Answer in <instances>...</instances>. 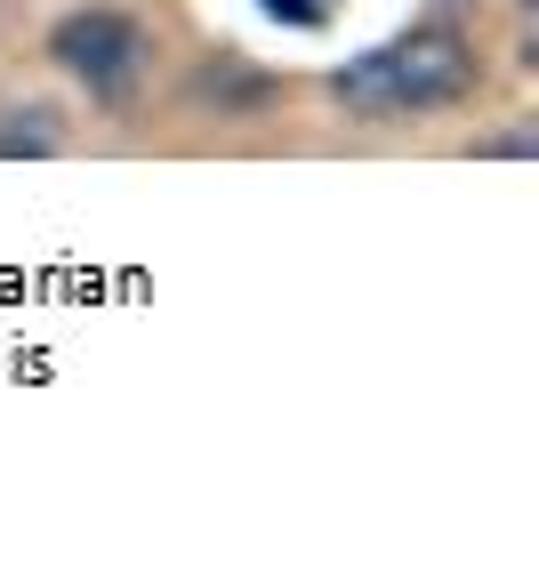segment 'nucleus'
<instances>
[{
    "instance_id": "obj_1",
    "label": "nucleus",
    "mask_w": 539,
    "mask_h": 563,
    "mask_svg": "<svg viewBox=\"0 0 539 563\" xmlns=\"http://www.w3.org/2000/svg\"><path fill=\"white\" fill-rule=\"evenodd\" d=\"M475 89V48L468 33L451 24H410L403 41L371 48L330 73V97L363 121H403V113H435V106H459Z\"/></svg>"
},
{
    "instance_id": "obj_2",
    "label": "nucleus",
    "mask_w": 539,
    "mask_h": 563,
    "mask_svg": "<svg viewBox=\"0 0 539 563\" xmlns=\"http://www.w3.org/2000/svg\"><path fill=\"white\" fill-rule=\"evenodd\" d=\"M145 57H153V41L130 9H73L48 24V65L65 81H81L97 106H121L145 81Z\"/></svg>"
},
{
    "instance_id": "obj_3",
    "label": "nucleus",
    "mask_w": 539,
    "mask_h": 563,
    "mask_svg": "<svg viewBox=\"0 0 539 563\" xmlns=\"http://www.w3.org/2000/svg\"><path fill=\"white\" fill-rule=\"evenodd\" d=\"M48 153H65L57 106H9L0 113V162H48Z\"/></svg>"
},
{
    "instance_id": "obj_4",
    "label": "nucleus",
    "mask_w": 539,
    "mask_h": 563,
    "mask_svg": "<svg viewBox=\"0 0 539 563\" xmlns=\"http://www.w3.org/2000/svg\"><path fill=\"white\" fill-rule=\"evenodd\" d=\"M531 145H539L531 130H507V137H483L475 153H483V162H499V153H531Z\"/></svg>"
}]
</instances>
